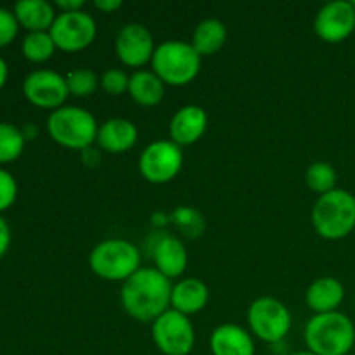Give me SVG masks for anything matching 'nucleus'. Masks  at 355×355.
<instances>
[{"instance_id":"16","label":"nucleus","mask_w":355,"mask_h":355,"mask_svg":"<svg viewBox=\"0 0 355 355\" xmlns=\"http://www.w3.org/2000/svg\"><path fill=\"white\" fill-rule=\"evenodd\" d=\"M137 125L127 118H110L99 125L97 130V144L101 149L113 155L127 153L137 144Z\"/></svg>"},{"instance_id":"18","label":"nucleus","mask_w":355,"mask_h":355,"mask_svg":"<svg viewBox=\"0 0 355 355\" xmlns=\"http://www.w3.org/2000/svg\"><path fill=\"white\" fill-rule=\"evenodd\" d=\"M210 300V290L200 277H184L172 286L170 309L184 315H194L203 311Z\"/></svg>"},{"instance_id":"25","label":"nucleus","mask_w":355,"mask_h":355,"mask_svg":"<svg viewBox=\"0 0 355 355\" xmlns=\"http://www.w3.org/2000/svg\"><path fill=\"white\" fill-rule=\"evenodd\" d=\"M305 184L319 196L336 189V170L328 162H314L305 170Z\"/></svg>"},{"instance_id":"24","label":"nucleus","mask_w":355,"mask_h":355,"mask_svg":"<svg viewBox=\"0 0 355 355\" xmlns=\"http://www.w3.org/2000/svg\"><path fill=\"white\" fill-rule=\"evenodd\" d=\"M170 222H173L177 229L184 236L191 239H198L207 231V220L198 208L193 207H177L170 214Z\"/></svg>"},{"instance_id":"6","label":"nucleus","mask_w":355,"mask_h":355,"mask_svg":"<svg viewBox=\"0 0 355 355\" xmlns=\"http://www.w3.org/2000/svg\"><path fill=\"white\" fill-rule=\"evenodd\" d=\"M151 68L165 85L182 87L198 76L201 69V55L191 42L166 40L156 45Z\"/></svg>"},{"instance_id":"9","label":"nucleus","mask_w":355,"mask_h":355,"mask_svg":"<svg viewBox=\"0 0 355 355\" xmlns=\"http://www.w3.org/2000/svg\"><path fill=\"white\" fill-rule=\"evenodd\" d=\"M182 165L184 155L180 146L166 139L153 141L139 156V172L151 184L170 182L179 175Z\"/></svg>"},{"instance_id":"13","label":"nucleus","mask_w":355,"mask_h":355,"mask_svg":"<svg viewBox=\"0 0 355 355\" xmlns=\"http://www.w3.org/2000/svg\"><path fill=\"white\" fill-rule=\"evenodd\" d=\"M314 31L328 44H340L355 31V7L349 0H333L318 10Z\"/></svg>"},{"instance_id":"34","label":"nucleus","mask_w":355,"mask_h":355,"mask_svg":"<svg viewBox=\"0 0 355 355\" xmlns=\"http://www.w3.org/2000/svg\"><path fill=\"white\" fill-rule=\"evenodd\" d=\"M80 153H82V162L85 163L87 166H90V168H94V166H97L101 163V153L97 151V149H92V146Z\"/></svg>"},{"instance_id":"37","label":"nucleus","mask_w":355,"mask_h":355,"mask_svg":"<svg viewBox=\"0 0 355 355\" xmlns=\"http://www.w3.org/2000/svg\"><path fill=\"white\" fill-rule=\"evenodd\" d=\"M290 355H315V354L309 352V350H302V352H293V354H290Z\"/></svg>"},{"instance_id":"17","label":"nucleus","mask_w":355,"mask_h":355,"mask_svg":"<svg viewBox=\"0 0 355 355\" xmlns=\"http://www.w3.org/2000/svg\"><path fill=\"white\" fill-rule=\"evenodd\" d=\"M210 350L211 355H255V342L248 329L225 322L211 331Z\"/></svg>"},{"instance_id":"12","label":"nucleus","mask_w":355,"mask_h":355,"mask_svg":"<svg viewBox=\"0 0 355 355\" xmlns=\"http://www.w3.org/2000/svg\"><path fill=\"white\" fill-rule=\"evenodd\" d=\"M114 51L118 59L130 68H142L151 62L156 51L151 30L141 23H127L120 28L114 38Z\"/></svg>"},{"instance_id":"4","label":"nucleus","mask_w":355,"mask_h":355,"mask_svg":"<svg viewBox=\"0 0 355 355\" xmlns=\"http://www.w3.org/2000/svg\"><path fill=\"white\" fill-rule=\"evenodd\" d=\"M96 116L89 110L80 106H64L52 111L47 118V132L55 144L62 148L83 151L97 141Z\"/></svg>"},{"instance_id":"38","label":"nucleus","mask_w":355,"mask_h":355,"mask_svg":"<svg viewBox=\"0 0 355 355\" xmlns=\"http://www.w3.org/2000/svg\"><path fill=\"white\" fill-rule=\"evenodd\" d=\"M352 3H354V7H355V0H354V2H352Z\"/></svg>"},{"instance_id":"29","label":"nucleus","mask_w":355,"mask_h":355,"mask_svg":"<svg viewBox=\"0 0 355 355\" xmlns=\"http://www.w3.org/2000/svg\"><path fill=\"white\" fill-rule=\"evenodd\" d=\"M17 198V182L7 170L0 168V214L14 205Z\"/></svg>"},{"instance_id":"21","label":"nucleus","mask_w":355,"mask_h":355,"mask_svg":"<svg viewBox=\"0 0 355 355\" xmlns=\"http://www.w3.org/2000/svg\"><path fill=\"white\" fill-rule=\"evenodd\" d=\"M165 83L149 69H137L130 75V85H128V94L132 101L141 106H156L165 97Z\"/></svg>"},{"instance_id":"5","label":"nucleus","mask_w":355,"mask_h":355,"mask_svg":"<svg viewBox=\"0 0 355 355\" xmlns=\"http://www.w3.org/2000/svg\"><path fill=\"white\" fill-rule=\"evenodd\" d=\"M89 267L101 279L125 283L132 274L141 269V252L128 239H104L90 252Z\"/></svg>"},{"instance_id":"10","label":"nucleus","mask_w":355,"mask_h":355,"mask_svg":"<svg viewBox=\"0 0 355 355\" xmlns=\"http://www.w3.org/2000/svg\"><path fill=\"white\" fill-rule=\"evenodd\" d=\"M55 47L64 52L85 51L97 37V23L87 10L59 12L49 30Z\"/></svg>"},{"instance_id":"7","label":"nucleus","mask_w":355,"mask_h":355,"mask_svg":"<svg viewBox=\"0 0 355 355\" xmlns=\"http://www.w3.org/2000/svg\"><path fill=\"white\" fill-rule=\"evenodd\" d=\"M250 331L262 342L277 345L291 329V312L286 305L274 297H260L250 304L246 311Z\"/></svg>"},{"instance_id":"23","label":"nucleus","mask_w":355,"mask_h":355,"mask_svg":"<svg viewBox=\"0 0 355 355\" xmlns=\"http://www.w3.org/2000/svg\"><path fill=\"white\" fill-rule=\"evenodd\" d=\"M55 44L49 31H30L23 38L21 51L23 55L31 62H45L54 55Z\"/></svg>"},{"instance_id":"32","label":"nucleus","mask_w":355,"mask_h":355,"mask_svg":"<svg viewBox=\"0 0 355 355\" xmlns=\"http://www.w3.org/2000/svg\"><path fill=\"white\" fill-rule=\"evenodd\" d=\"M54 7L61 9V12H75V10H83L85 0H55Z\"/></svg>"},{"instance_id":"27","label":"nucleus","mask_w":355,"mask_h":355,"mask_svg":"<svg viewBox=\"0 0 355 355\" xmlns=\"http://www.w3.org/2000/svg\"><path fill=\"white\" fill-rule=\"evenodd\" d=\"M69 96L89 97L101 85V78L90 68H75L66 75Z\"/></svg>"},{"instance_id":"11","label":"nucleus","mask_w":355,"mask_h":355,"mask_svg":"<svg viewBox=\"0 0 355 355\" xmlns=\"http://www.w3.org/2000/svg\"><path fill=\"white\" fill-rule=\"evenodd\" d=\"M23 94L28 103L44 110H58L64 106L69 96L66 76L54 69H35L24 78Z\"/></svg>"},{"instance_id":"3","label":"nucleus","mask_w":355,"mask_h":355,"mask_svg":"<svg viewBox=\"0 0 355 355\" xmlns=\"http://www.w3.org/2000/svg\"><path fill=\"white\" fill-rule=\"evenodd\" d=\"M312 225L321 238L338 241L355 229V196L347 189L322 194L312 207Z\"/></svg>"},{"instance_id":"20","label":"nucleus","mask_w":355,"mask_h":355,"mask_svg":"<svg viewBox=\"0 0 355 355\" xmlns=\"http://www.w3.org/2000/svg\"><path fill=\"white\" fill-rule=\"evenodd\" d=\"M14 16H16L19 26L26 28L30 33V31L51 30L58 12L47 0H19L14 6Z\"/></svg>"},{"instance_id":"33","label":"nucleus","mask_w":355,"mask_h":355,"mask_svg":"<svg viewBox=\"0 0 355 355\" xmlns=\"http://www.w3.org/2000/svg\"><path fill=\"white\" fill-rule=\"evenodd\" d=\"M121 6H123L121 0H96V2H94V7H96V9H99L101 12L106 14L116 12Z\"/></svg>"},{"instance_id":"15","label":"nucleus","mask_w":355,"mask_h":355,"mask_svg":"<svg viewBox=\"0 0 355 355\" xmlns=\"http://www.w3.org/2000/svg\"><path fill=\"white\" fill-rule=\"evenodd\" d=\"M151 255L155 260V269H158L170 281L173 277H180L186 272L189 255H187L184 243L175 236H159L158 241L153 245Z\"/></svg>"},{"instance_id":"30","label":"nucleus","mask_w":355,"mask_h":355,"mask_svg":"<svg viewBox=\"0 0 355 355\" xmlns=\"http://www.w3.org/2000/svg\"><path fill=\"white\" fill-rule=\"evenodd\" d=\"M17 31H19V23L14 16V10L0 7V47L12 44L14 38L17 37Z\"/></svg>"},{"instance_id":"22","label":"nucleus","mask_w":355,"mask_h":355,"mask_svg":"<svg viewBox=\"0 0 355 355\" xmlns=\"http://www.w3.org/2000/svg\"><path fill=\"white\" fill-rule=\"evenodd\" d=\"M227 42V28L217 17H207L200 21L193 31V47L196 49L201 58L214 55L220 51Z\"/></svg>"},{"instance_id":"2","label":"nucleus","mask_w":355,"mask_h":355,"mask_svg":"<svg viewBox=\"0 0 355 355\" xmlns=\"http://www.w3.org/2000/svg\"><path fill=\"white\" fill-rule=\"evenodd\" d=\"M305 345L315 355H347L355 345V326L342 312L314 314L305 324Z\"/></svg>"},{"instance_id":"8","label":"nucleus","mask_w":355,"mask_h":355,"mask_svg":"<svg viewBox=\"0 0 355 355\" xmlns=\"http://www.w3.org/2000/svg\"><path fill=\"white\" fill-rule=\"evenodd\" d=\"M151 338L163 355H189L196 343L193 321L168 309L151 322Z\"/></svg>"},{"instance_id":"1","label":"nucleus","mask_w":355,"mask_h":355,"mask_svg":"<svg viewBox=\"0 0 355 355\" xmlns=\"http://www.w3.org/2000/svg\"><path fill=\"white\" fill-rule=\"evenodd\" d=\"M172 286V281L158 269L141 267L121 284V307L135 321L155 322L170 309Z\"/></svg>"},{"instance_id":"36","label":"nucleus","mask_w":355,"mask_h":355,"mask_svg":"<svg viewBox=\"0 0 355 355\" xmlns=\"http://www.w3.org/2000/svg\"><path fill=\"white\" fill-rule=\"evenodd\" d=\"M7 76H9V66H7L6 59L0 58V89H2V87L6 85Z\"/></svg>"},{"instance_id":"19","label":"nucleus","mask_w":355,"mask_h":355,"mask_svg":"<svg viewBox=\"0 0 355 355\" xmlns=\"http://www.w3.org/2000/svg\"><path fill=\"white\" fill-rule=\"evenodd\" d=\"M343 298H345V286L342 281L331 276L318 277L305 291V304L314 314L336 312Z\"/></svg>"},{"instance_id":"31","label":"nucleus","mask_w":355,"mask_h":355,"mask_svg":"<svg viewBox=\"0 0 355 355\" xmlns=\"http://www.w3.org/2000/svg\"><path fill=\"white\" fill-rule=\"evenodd\" d=\"M10 246V229L7 225L6 218L0 215V259L7 253Z\"/></svg>"},{"instance_id":"39","label":"nucleus","mask_w":355,"mask_h":355,"mask_svg":"<svg viewBox=\"0 0 355 355\" xmlns=\"http://www.w3.org/2000/svg\"><path fill=\"white\" fill-rule=\"evenodd\" d=\"M354 305H355V298H354Z\"/></svg>"},{"instance_id":"35","label":"nucleus","mask_w":355,"mask_h":355,"mask_svg":"<svg viewBox=\"0 0 355 355\" xmlns=\"http://www.w3.org/2000/svg\"><path fill=\"white\" fill-rule=\"evenodd\" d=\"M21 130H23L24 139H26V141L37 139V135H38V128H37V125H35V123H26V127H23Z\"/></svg>"},{"instance_id":"14","label":"nucleus","mask_w":355,"mask_h":355,"mask_svg":"<svg viewBox=\"0 0 355 355\" xmlns=\"http://www.w3.org/2000/svg\"><path fill=\"white\" fill-rule=\"evenodd\" d=\"M208 128V113L200 104H186L173 113L168 125L170 141L177 146H191L200 141Z\"/></svg>"},{"instance_id":"28","label":"nucleus","mask_w":355,"mask_h":355,"mask_svg":"<svg viewBox=\"0 0 355 355\" xmlns=\"http://www.w3.org/2000/svg\"><path fill=\"white\" fill-rule=\"evenodd\" d=\"M128 85H130V75L120 68H110L101 75V87L110 96H123L125 92H128Z\"/></svg>"},{"instance_id":"26","label":"nucleus","mask_w":355,"mask_h":355,"mask_svg":"<svg viewBox=\"0 0 355 355\" xmlns=\"http://www.w3.org/2000/svg\"><path fill=\"white\" fill-rule=\"evenodd\" d=\"M23 130L7 121H0V163H10L19 158L24 151Z\"/></svg>"}]
</instances>
